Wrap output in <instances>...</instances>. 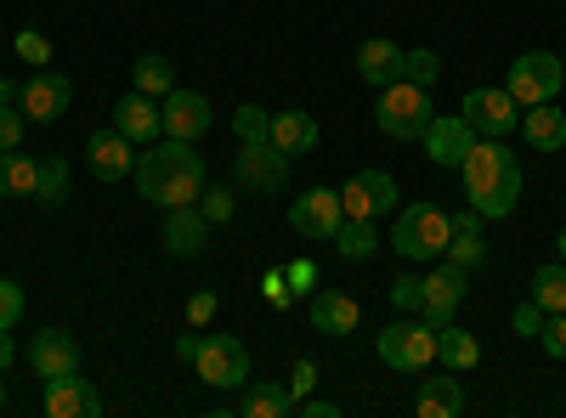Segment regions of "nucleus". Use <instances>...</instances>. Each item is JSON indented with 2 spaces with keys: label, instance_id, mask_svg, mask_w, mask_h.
I'll use <instances>...</instances> for the list:
<instances>
[{
  "label": "nucleus",
  "instance_id": "f257e3e1",
  "mask_svg": "<svg viewBox=\"0 0 566 418\" xmlns=\"http://www.w3.org/2000/svg\"><path fill=\"white\" fill-rule=\"evenodd\" d=\"M136 193L159 204V210H176V204H199V193L210 187L205 175V159L193 153V142H176V136H165V142H148V153H136Z\"/></svg>",
  "mask_w": 566,
  "mask_h": 418
},
{
  "label": "nucleus",
  "instance_id": "f03ea898",
  "mask_svg": "<svg viewBox=\"0 0 566 418\" xmlns=\"http://www.w3.org/2000/svg\"><path fill=\"white\" fill-rule=\"evenodd\" d=\"M459 170H464V199L482 221H504L515 210V199H522V164H515V153L504 148V136L470 142Z\"/></svg>",
  "mask_w": 566,
  "mask_h": 418
},
{
  "label": "nucleus",
  "instance_id": "7ed1b4c3",
  "mask_svg": "<svg viewBox=\"0 0 566 418\" xmlns=\"http://www.w3.org/2000/svg\"><path fill=\"white\" fill-rule=\"evenodd\" d=\"M431 119H437L431 90H424V85H408V79L386 85V90H380V108H374V125H380L391 142H419Z\"/></svg>",
  "mask_w": 566,
  "mask_h": 418
},
{
  "label": "nucleus",
  "instance_id": "20e7f679",
  "mask_svg": "<svg viewBox=\"0 0 566 418\" xmlns=\"http://www.w3.org/2000/svg\"><path fill=\"white\" fill-rule=\"evenodd\" d=\"M391 249L402 260H437L448 255V215L437 204H408L397 215V232H391Z\"/></svg>",
  "mask_w": 566,
  "mask_h": 418
},
{
  "label": "nucleus",
  "instance_id": "39448f33",
  "mask_svg": "<svg viewBox=\"0 0 566 418\" xmlns=\"http://www.w3.org/2000/svg\"><path fill=\"white\" fill-rule=\"evenodd\" d=\"M560 85H566V63L555 52H522L510 63V97L522 103V108H538V103H555L560 97Z\"/></svg>",
  "mask_w": 566,
  "mask_h": 418
},
{
  "label": "nucleus",
  "instance_id": "423d86ee",
  "mask_svg": "<svg viewBox=\"0 0 566 418\" xmlns=\"http://www.w3.org/2000/svg\"><path fill=\"white\" fill-rule=\"evenodd\" d=\"M193 367H199V379L210 390H244L250 385V351L232 340V334H199Z\"/></svg>",
  "mask_w": 566,
  "mask_h": 418
},
{
  "label": "nucleus",
  "instance_id": "0eeeda50",
  "mask_svg": "<svg viewBox=\"0 0 566 418\" xmlns=\"http://www.w3.org/2000/svg\"><path fill=\"white\" fill-rule=\"evenodd\" d=\"M232 170H239V187H244V193L277 199L283 187H290V175H295V159L277 153L272 142H244L239 159H232Z\"/></svg>",
  "mask_w": 566,
  "mask_h": 418
},
{
  "label": "nucleus",
  "instance_id": "6e6552de",
  "mask_svg": "<svg viewBox=\"0 0 566 418\" xmlns=\"http://www.w3.org/2000/svg\"><path fill=\"white\" fill-rule=\"evenodd\" d=\"M380 362L397 374H424L437 362V329L431 322H391V329H380Z\"/></svg>",
  "mask_w": 566,
  "mask_h": 418
},
{
  "label": "nucleus",
  "instance_id": "1a4fd4ad",
  "mask_svg": "<svg viewBox=\"0 0 566 418\" xmlns=\"http://www.w3.org/2000/svg\"><path fill=\"white\" fill-rule=\"evenodd\" d=\"M459 119L476 136H510L515 125H522V103H515L510 90H499V85H482V90H464Z\"/></svg>",
  "mask_w": 566,
  "mask_h": 418
},
{
  "label": "nucleus",
  "instance_id": "9d476101",
  "mask_svg": "<svg viewBox=\"0 0 566 418\" xmlns=\"http://www.w3.org/2000/svg\"><path fill=\"white\" fill-rule=\"evenodd\" d=\"M69 103H74V85H69V74L34 68V74L18 85V108H23V119H34V125H57V119L69 114Z\"/></svg>",
  "mask_w": 566,
  "mask_h": 418
},
{
  "label": "nucleus",
  "instance_id": "9b49d317",
  "mask_svg": "<svg viewBox=\"0 0 566 418\" xmlns=\"http://www.w3.org/2000/svg\"><path fill=\"white\" fill-rule=\"evenodd\" d=\"M340 221H346V204H340V193H328V187H306L290 204V226L301 232V238H312V244H335Z\"/></svg>",
  "mask_w": 566,
  "mask_h": 418
},
{
  "label": "nucleus",
  "instance_id": "f8f14e48",
  "mask_svg": "<svg viewBox=\"0 0 566 418\" xmlns=\"http://www.w3.org/2000/svg\"><path fill=\"white\" fill-rule=\"evenodd\" d=\"M397 181L386 170H357L346 187H340V204H346V221H380L397 210Z\"/></svg>",
  "mask_w": 566,
  "mask_h": 418
},
{
  "label": "nucleus",
  "instance_id": "ddd939ff",
  "mask_svg": "<svg viewBox=\"0 0 566 418\" xmlns=\"http://www.w3.org/2000/svg\"><path fill=\"white\" fill-rule=\"evenodd\" d=\"M464 266H453V260H442L431 277H424V300H419V322H431V329H448L453 322V311H459V300H464Z\"/></svg>",
  "mask_w": 566,
  "mask_h": 418
},
{
  "label": "nucleus",
  "instance_id": "4468645a",
  "mask_svg": "<svg viewBox=\"0 0 566 418\" xmlns=\"http://www.w3.org/2000/svg\"><path fill=\"white\" fill-rule=\"evenodd\" d=\"M470 142H476V130H470L459 114H437L431 125H424V136H419V148L431 153L442 170H459L464 153H470Z\"/></svg>",
  "mask_w": 566,
  "mask_h": 418
},
{
  "label": "nucleus",
  "instance_id": "2eb2a0df",
  "mask_svg": "<svg viewBox=\"0 0 566 418\" xmlns=\"http://www.w3.org/2000/svg\"><path fill=\"white\" fill-rule=\"evenodd\" d=\"M29 367H34L40 379L80 374V340H74L69 329H45V334H34V345H29Z\"/></svg>",
  "mask_w": 566,
  "mask_h": 418
},
{
  "label": "nucleus",
  "instance_id": "dca6fc26",
  "mask_svg": "<svg viewBox=\"0 0 566 418\" xmlns=\"http://www.w3.org/2000/svg\"><path fill=\"white\" fill-rule=\"evenodd\" d=\"M45 412L52 418H97L103 412V390L91 379H80V374L45 379Z\"/></svg>",
  "mask_w": 566,
  "mask_h": 418
},
{
  "label": "nucleus",
  "instance_id": "f3484780",
  "mask_svg": "<svg viewBox=\"0 0 566 418\" xmlns=\"http://www.w3.org/2000/svg\"><path fill=\"white\" fill-rule=\"evenodd\" d=\"M159 119H165V136H176V142H199V136L210 130V103L199 97V90H170L165 97V108H159Z\"/></svg>",
  "mask_w": 566,
  "mask_h": 418
},
{
  "label": "nucleus",
  "instance_id": "a211bd4d",
  "mask_svg": "<svg viewBox=\"0 0 566 418\" xmlns=\"http://www.w3.org/2000/svg\"><path fill=\"white\" fill-rule=\"evenodd\" d=\"M205 244H210V221H205L199 204H176V210H165V249H170L176 260L205 255Z\"/></svg>",
  "mask_w": 566,
  "mask_h": 418
},
{
  "label": "nucleus",
  "instance_id": "6ab92c4d",
  "mask_svg": "<svg viewBox=\"0 0 566 418\" xmlns=\"http://www.w3.org/2000/svg\"><path fill=\"white\" fill-rule=\"evenodd\" d=\"M306 311H312V329L328 334V340L357 334V322H363V306H357L352 294H340V289H317V294L306 300Z\"/></svg>",
  "mask_w": 566,
  "mask_h": 418
},
{
  "label": "nucleus",
  "instance_id": "aec40b11",
  "mask_svg": "<svg viewBox=\"0 0 566 418\" xmlns=\"http://www.w3.org/2000/svg\"><path fill=\"white\" fill-rule=\"evenodd\" d=\"M85 153H91V170H97L103 181H125V175L136 170V142H130L119 125H108V130L91 136Z\"/></svg>",
  "mask_w": 566,
  "mask_h": 418
},
{
  "label": "nucleus",
  "instance_id": "412c9836",
  "mask_svg": "<svg viewBox=\"0 0 566 418\" xmlns=\"http://www.w3.org/2000/svg\"><path fill=\"white\" fill-rule=\"evenodd\" d=\"M357 79H363V85H374V90L397 85V79H402V45H397V40H386V34L363 40V45H357Z\"/></svg>",
  "mask_w": 566,
  "mask_h": 418
},
{
  "label": "nucleus",
  "instance_id": "4be33fe9",
  "mask_svg": "<svg viewBox=\"0 0 566 418\" xmlns=\"http://www.w3.org/2000/svg\"><path fill=\"white\" fill-rule=\"evenodd\" d=\"M114 125L130 136L136 148L159 142V130H165V119H159V103H154V97H142V90H130V97H119V103H114Z\"/></svg>",
  "mask_w": 566,
  "mask_h": 418
},
{
  "label": "nucleus",
  "instance_id": "5701e85b",
  "mask_svg": "<svg viewBox=\"0 0 566 418\" xmlns=\"http://www.w3.org/2000/svg\"><path fill=\"white\" fill-rule=\"evenodd\" d=\"M448 260L476 271L488 260V238H482V215L464 210V215H448Z\"/></svg>",
  "mask_w": 566,
  "mask_h": 418
},
{
  "label": "nucleus",
  "instance_id": "b1692460",
  "mask_svg": "<svg viewBox=\"0 0 566 418\" xmlns=\"http://www.w3.org/2000/svg\"><path fill=\"white\" fill-rule=\"evenodd\" d=\"M419 418H459L464 412V374H437V379H424L419 385V401H413Z\"/></svg>",
  "mask_w": 566,
  "mask_h": 418
},
{
  "label": "nucleus",
  "instance_id": "393cba45",
  "mask_svg": "<svg viewBox=\"0 0 566 418\" xmlns=\"http://www.w3.org/2000/svg\"><path fill=\"white\" fill-rule=\"evenodd\" d=\"M266 142L277 148V153H312L317 148V119L306 114V108H283V114H272V136Z\"/></svg>",
  "mask_w": 566,
  "mask_h": 418
},
{
  "label": "nucleus",
  "instance_id": "a878e982",
  "mask_svg": "<svg viewBox=\"0 0 566 418\" xmlns=\"http://www.w3.org/2000/svg\"><path fill=\"white\" fill-rule=\"evenodd\" d=\"M522 136H527L538 153H560L566 148V114L555 103H538V108L522 114Z\"/></svg>",
  "mask_w": 566,
  "mask_h": 418
},
{
  "label": "nucleus",
  "instance_id": "bb28decb",
  "mask_svg": "<svg viewBox=\"0 0 566 418\" xmlns=\"http://www.w3.org/2000/svg\"><path fill=\"white\" fill-rule=\"evenodd\" d=\"M437 362H442V367H453V374H470V367L482 362V345H476V334H464L459 322L437 329Z\"/></svg>",
  "mask_w": 566,
  "mask_h": 418
},
{
  "label": "nucleus",
  "instance_id": "cd10ccee",
  "mask_svg": "<svg viewBox=\"0 0 566 418\" xmlns=\"http://www.w3.org/2000/svg\"><path fill=\"white\" fill-rule=\"evenodd\" d=\"M239 412L244 418H290L295 412V390H283V385H244Z\"/></svg>",
  "mask_w": 566,
  "mask_h": 418
},
{
  "label": "nucleus",
  "instance_id": "c85d7f7f",
  "mask_svg": "<svg viewBox=\"0 0 566 418\" xmlns=\"http://www.w3.org/2000/svg\"><path fill=\"white\" fill-rule=\"evenodd\" d=\"M136 90L142 97H154V103H165L170 90H176V63L170 57H159V52H148V57H136Z\"/></svg>",
  "mask_w": 566,
  "mask_h": 418
},
{
  "label": "nucleus",
  "instance_id": "c756f323",
  "mask_svg": "<svg viewBox=\"0 0 566 418\" xmlns=\"http://www.w3.org/2000/svg\"><path fill=\"white\" fill-rule=\"evenodd\" d=\"M34 175H40V159H23V148L0 153V199H34Z\"/></svg>",
  "mask_w": 566,
  "mask_h": 418
},
{
  "label": "nucleus",
  "instance_id": "7c9ffc66",
  "mask_svg": "<svg viewBox=\"0 0 566 418\" xmlns=\"http://www.w3.org/2000/svg\"><path fill=\"white\" fill-rule=\"evenodd\" d=\"M533 306H538L544 317L566 311V260H549V266L533 271Z\"/></svg>",
  "mask_w": 566,
  "mask_h": 418
},
{
  "label": "nucleus",
  "instance_id": "2f4dec72",
  "mask_svg": "<svg viewBox=\"0 0 566 418\" xmlns=\"http://www.w3.org/2000/svg\"><path fill=\"white\" fill-rule=\"evenodd\" d=\"M69 199V159L52 153V159H40V175H34V204L40 210H57Z\"/></svg>",
  "mask_w": 566,
  "mask_h": 418
},
{
  "label": "nucleus",
  "instance_id": "473e14b6",
  "mask_svg": "<svg viewBox=\"0 0 566 418\" xmlns=\"http://www.w3.org/2000/svg\"><path fill=\"white\" fill-rule=\"evenodd\" d=\"M335 249H340V260H368L374 249H380V232H374V221H340V232H335Z\"/></svg>",
  "mask_w": 566,
  "mask_h": 418
},
{
  "label": "nucleus",
  "instance_id": "72a5a7b5",
  "mask_svg": "<svg viewBox=\"0 0 566 418\" xmlns=\"http://www.w3.org/2000/svg\"><path fill=\"white\" fill-rule=\"evenodd\" d=\"M402 79H408V85H424V90H431V85L442 79V57L431 52V45H413V52H402Z\"/></svg>",
  "mask_w": 566,
  "mask_h": 418
},
{
  "label": "nucleus",
  "instance_id": "f704fd0d",
  "mask_svg": "<svg viewBox=\"0 0 566 418\" xmlns=\"http://www.w3.org/2000/svg\"><path fill=\"white\" fill-rule=\"evenodd\" d=\"M232 130H239V142H266V136H272V114L255 108V103H244L239 119H232Z\"/></svg>",
  "mask_w": 566,
  "mask_h": 418
},
{
  "label": "nucleus",
  "instance_id": "c9c22d12",
  "mask_svg": "<svg viewBox=\"0 0 566 418\" xmlns=\"http://www.w3.org/2000/svg\"><path fill=\"white\" fill-rule=\"evenodd\" d=\"M12 52H18L29 68H45V63H52V40H45L40 29H23V34L12 40Z\"/></svg>",
  "mask_w": 566,
  "mask_h": 418
},
{
  "label": "nucleus",
  "instance_id": "e433bc0d",
  "mask_svg": "<svg viewBox=\"0 0 566 418\" xmlns=\"http://www.w3.org/2000/svg\"><path fill=\"white\" fill-rule=\"evenodd\" d=\"M18 322H23V289L12 277H0V334H12Z\"/></svg>",
  "mask_w": 566,
  "mask_h": 418
},
{
  "label": "nucleus",
  "instance_id": "4c0bfd02",
  "mask_svg": "<svg viewBox=\"0 0 566 418\" xmlns=\"http://www.w3.org/2000/svg\"><path fill=\"white\" fill-rule=\"evenodd\" d=\"M261 300H266L272 311H290V306H295L290 277H283V271H266V277H261Z\"/></svg>",
  "mask_w": 566,
  "mask_h": 418
},
{
  "label": "nucleus",
  "instance_id": "58836bf2",
  "mask_svg": "<svg viewBox=\"0 0 566 418\" xmlns=\"http://www.w3.org/2000/svg\"><path fill=\"white\" fill-rule=\"evenodd\" d=\"M538 345L555 356V362H566V311H555V317H544V329H538Z\"/></svg>",
  "mask_w": 566,
  "mask_h": 418
},
{
  "label": "nucleus",
  "instance_id": "ea45409f",
  "mask_svg": "<svg viewBox=\"0 0 566 418\" xmlns=\"http://www.w3.org/2000/svg\"><path fill=\"white\" fill-rule=\"evenodd\" d=\"M23 108H0V153H18L23 148Z\"/></svg>",
  "mask_w": 566,
  "mask_h": 418
},
{
  "label": "nucleus",
  "instance_id": "a19ab883",
  "mask_svg": "<svg viewBox=\"0 0 566 418\" xmlns=\"http://www.w3.org/2000/svg\"><path fill=\"white\" fill-rule=\"evenodd\" d=\"M199 210H205L210 226H216V221H232V187H205V193H199Z\"/></svg>",
  "mask_w": 566,
  "mask_h": 418
},
{
  "label": "nucleus",
  "instance_id": "79ce46f5",
  "mask_svg": "<svg viewBox=\"0 0 566 418\" xmlns=\"http://www.w3.org/2000/svg\"><path fill=\"white\" fill-rule=\"evenodd\" d=\"M510 329L522 334V340H538V329H544V311H538L533 300H527V306H515V311H510Z\"/></svg>",
  "mask_w": 566,
  "mask_h": 418
},
{
  "label": "nucleus",
  "instance_id": "37998d69",
  "mask_svg": "<svg viewBox=\"0 0 566 418\" xmlns=\"http://www.w3.org/2000/svg\"><path fill=\"white\" fill-rule=\"evenodd\" d=\"M216 306H221V300H216L210 289H199L193 300H187V329H205V322H216Z\"/></svg>",
  "mask_w": 566,
  "mask_h": 418
},
{
  "label": "nucleus",
  "instance_id": "c03bdc74",
  "mask_svg": "<svg viewBox=\"0 0 566 418\" xmlns=\"http://www.w3.org/2000/svg\"><path fill=\"white\" fill-rule=\"evenodd\" d=\"M283 277H290V289H295V294H306V300L317 294V266H312V260H295V266H283Z\"/></svg>",
  "mask_w": 566,
  "mask_h": 418
},
{
  "label": "nucleus",
  "instance_id": "a18cd8bd",
  "mask_svg": "<svg viewBox=\"0 0 566 418\" xmlns=\"http://www.w3.org/2000/svg\"><path fill=\"white\" fill-rule=\"evenodd\" d=\"M391 300H397L402 311H419V300H424V277H397V283H391Z\"/></svg>",
  "mask_w": 566,
  "mask_h": 418
},
{
  "label": "nucleus",
  "instance_id": "49530a36",
  "mask_svg": "<svg viewBox=\"0 0 566 418\" xmlns=\"http://www.w3.org/2000/svg\"><path fill=\"white\" fill-rule=\"evenodd\" d=\"M312 385H317V362H312V356H301V362H295V379H290V390H295V396H306Z\"/></svg>",
  "mask_w": 566,
  "mask_h": 418
},
{
  "label": "nucleus",
  "instance_id": "de8ad7c7",
  "mask_svg": "<svg viewBox=\"0 0 566 418\" xmlns=\"http://www.w3.org/2000/svg\"><path fill=\"white\" fill-rule=\"evenodd\" d=\"M295 412H306V418H335L340 407H335V401H323V396H312V401H295Z\"/></svg>",
  "mask_w": 566,
  "mask_h": 418
},
{
  "label": "nucleus",
  "instance_id": "09e8293b",
  "mask_svg": "<svg viewBox=\"0 0 566 418\" xmlns=\"http://www.w3.org/2000/svg\"><path fill=\"white\" fill-rule=\"evenodd\" d=\"M176 356L193 362V356H199V334H181V340H176Z\"/></svg>",
  "mask_w": 566,
  "mask_h": 418
},
{
  "label": "nucleus",
  "instance_id": "8fccbe9b",
  "mask_svg": "<svg viewBox=\"0 0 566 418\" xmlns=\"http://www.w3.org/2000/svg\"><path fill=\"white\" fill-rule=\"evenodd\" d=\"M18 103V90H12V79H0V108H12Z\"/></svg>",
  "mask_w": 566,
  "mask_h": 418
},
{
  "label": "nucleus",
  "instance_id": "3c124183",
  "mask_svg": "<svg viewBox=\"0 0 566 418\" xmlns=\"http://www.w3.org/2000/svg\"><path fill=\"white\" fill-rule=\"evenodd\" d=\"M7 367H12V340L0 334V374H7Z\"/></svg>",
  "mask_w": 566,
  "mask_h": 418
},
{
  "label": "nucleus",
  "instance_id": "603ef678",
  "mask_svg": "<svg viewBox=\"0 0 566 418\" xmlns=\"http://www.w3.org/2000/svg\"><path fill=\"white\" fill-rule=\"evenodd\" d=\"M555 244H560V260H566V226H560V238H555Z\"/></svg>",
  "mask_w": 566,
  "mask_h": 418
},
{
  "label": "nucleus",
  "instance_id": "864d4df0",
  "mask_svg": "<svg viewBox=\"0 0 566 418\" xmlns=\"http://www.w3.org/2000/svg\"><path fill=\"white\" fill-rule=\"evenodd\" d=\"M0 401H7V379H0Z\"/></svg>",
  "mask_w": 566,
  "mask_h": 418
}]
</instances>
